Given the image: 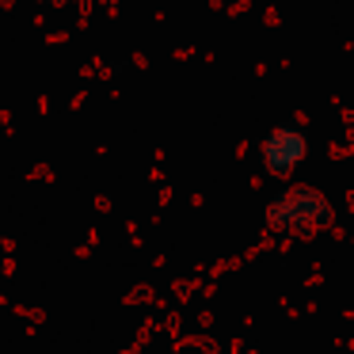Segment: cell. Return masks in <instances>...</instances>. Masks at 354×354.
Masks as SVG:
<instances>
[{
    "instance_id": "2",
    "label": "cell",
    "mask_w": 354,
    "mask_h": 354,
    "mask_svg": "<svg viewBox=\"0 0 354 354\" xmlns=\"http://www.w3.org/2000/svg\"><path fill=\"white\" fill-rule=\"evenodd\" d=\"M305 153H308V138L301 133V126H293V122L274 126V130L263 138V164H267V171H278V176L297 168V164L305 160Z\"/></svg>"
},
{
    "instance_id": "1",
    "label": "cell",
    "mask_w": 354,
    "mask_h": 354,
    "mask_svg": "<svg viewBox=\"0 0 354 354\" xmlns=\"http://www.w3.org/2000/svg\"><path fill=\"white\" fill-rule=\"evenodd\" d=\"M267 221L274 229H286V232L320 229V225L331 221V206L324 194L308 191V187H290V191L274 194V202L267 206Z\"/></svg>"
}]
</instances>
